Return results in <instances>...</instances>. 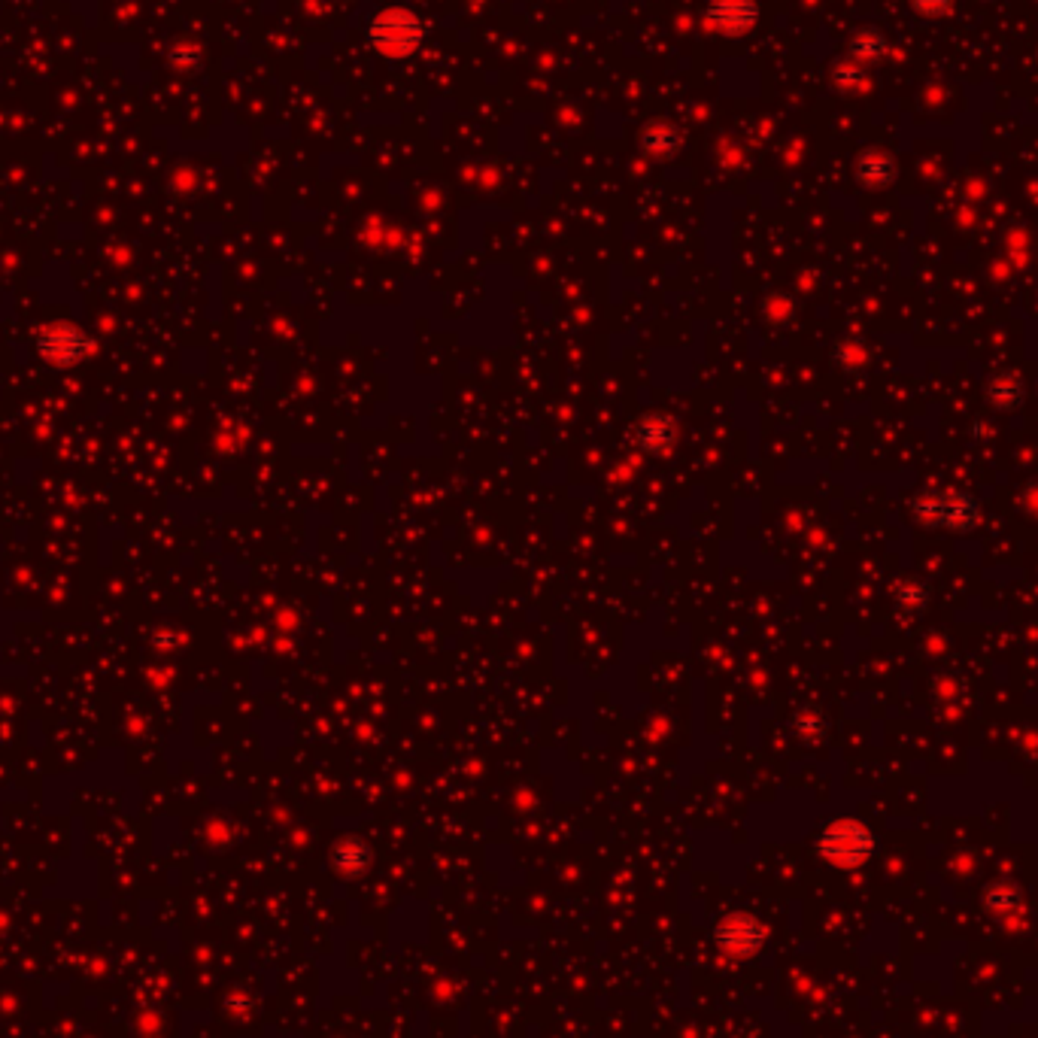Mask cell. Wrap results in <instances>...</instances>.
I'll use <instances>...</instances> for the list:
<instances>
[{
	"label": "cell",
	"instance_id": "cell-8",
	"mask_svg": "<svg viewBox=\"0 0 1038 1038\" xmlns=\"http://www.w3.org/2000/svg\"><path fill=\"white\" fill-rule=\"evenodd\" d=\"M674 143H677L674 128H668V125H650V128H644V146H647V149H653V152H668V149H674Z\"/></svg>",
	"mask_w": 1038,
	"mask_h": 1038
},
{
	"label": "cell",
	"instance_id": "cell-5",
	"mask_svg": "<svg viewBox=\"0 0 1038 1038\" xmlns=\"http://www.w3.org/2000/svg\"><path fill=\"white\" fill-rule=\"evenodd\" d=\"M856 173H859V180H862V183H869V186H884V183H890V180H893L896 167H893V161H890L887 155L872 152V155H865V158L859 161Z\"/></svg>",
	"mask_w": 1038,
	"mask_h": 1038
},
{
	"label": "cell",
	"instance_id": "cell-3",
	"mask_svg": "<svg viewBox=\"0 0 1038 1038\" xmlns=\"http://www.w3.org/2000/svg\"><path fill=\"white\" fill-rule=\"evenodd\" d=\"M875 841L859 823H838L823 838V853L838 865H856L872 853Z\"/></svg>",
	"mask_w": 1038,
	"mask_h": 1038
},
{
	"label": "cell",
	"instance_id": "cell-9",
	"mask_svg": "<svg viewBox=\"0 0 1038 1038\" xmlns=\"http://www.w3.org/2000/svg\"><path fill=\"white\" fill-rule=\"evenodd\" d=\"M911 7H914L920 16L938 19V16H947V13H950V7H954V0H911Z\"/></svg>",
	"mask_w": 1038,
	"mask_h": 1038
},
{
	"label": "cell",
	"instance_id": "cell-6",
	"mask_svg": "<svg viewBox=\"0 0 1038 1038\" xmlns=\"http://www.w3.org/2000/svg\"><path fill=\"white\" fill-rule=\"evenodd\" d=\"M990 401H993L996 407H1002V410L1020 407V401H1023V386H1020V380L1011 377V374L996 377V380L990 383Z\"/></svg>",
	"mask_w": 1038,
	"mask_h": 1038
},
{
	"label": "cell",
	"instance_id": "cell-2",
	"mask_svg": "<svg viewBox=\"0 0 1038 1038\" xmlns=\"http://www.w3.org/2000/svg\"><path fill=\"white\" fill-rule=\"evenodd\" d=\"M368 37L374 43L377 52L389 55V58H404V55H413L425 37V28L419 22L416 13L410 10H383L371 28H368Z\"/></svg>",
	"mask_w": 1038,
	"mask_h": 1038
},
{
	"label": "cell",
	"instance_id": "cell-4",
	"mask_svg": "<svg viewBox=\"0 0 1038 1038\" xmlns=\"http://www.w3.org/2000/svg\"><path fill=\"white\" fill-rule=\"evenodd\" d=\"M708 22L723 34H744L756 22V4L753 0H711Z\"/></svg>",
	"mask_w": 1038,
	"mask_h": 1038
},
{
	"label": "cell",
	"instance_id": "cell-7",
	"mask_svg": "<svg viewBox=\"0 0 1038 1038\" xmlns=\"http://www.w3.org/2000/svg\"><path fill=\"white\" fill-rule=\"evenodd\" d=\"M887 49V43H884V37L878 34V31H862L856 40H853V58H862V61H869V58H878L881 52Z\"/></svg>",
	"mask_w": 1038,
	"mask_h": 1038
},
{
	"label": "cell",
	"instance_id": "cell-11",
	"mask_svg": "<svg viewBox=\"0 0 1038 1038\" xmlns=\"http://www.w3.org/2000/svg\"><path fill=\"white\" fill-rule=\"evenodd\" d=\"M835 79H838L841 89H853L856 82H862V70H856V67H838Z\"/></svg>",
	"mask_w": 1038,
	"mask_h": 1038
},
{
	"label": "cell",
	"instance_id": "cell-10",
	"mask_svg": "<svg viewBox=\"0 0 1038 1038\" xmlns=\"http://www.w3.org/2000/svg\"><path fill=\"white\" fill-rule=\"evenodd\" d=\"M899 601L905 604L908 611H917V608H923V601H926V589L923 586H908V589L899 592Z\"/></svg>",
	"mask_w": 1038,
	"mask_h": 1038
},
{
	"label": "cell",
	"instance_id": "cell-1",
	"mask_svg": "<svg viewBox=\"0 0 1038 1038\" xmlns=\"http://www.w3.org/2000/svg\"><path fill=\"white\" fill-rule=\"evenodd\" d=\"M914 513L926 526H941L950 532H969L978 526L981 507L966 492H929L914 504Z\"/></svg>",
	"mask_w": 1038,
	"mask_h": 1038
}]
</instances>
